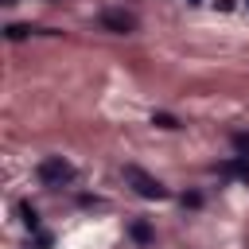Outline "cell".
<instances>
[{"label": "cell", "mask_w": 249, "mask_h": 249, "mask_svg": "<svg viewBox=\"0 0 249 249\" xmlns=\"http://www.w3.org/2000/svg\"><path fill=\"white\" fill-rule=\"evenodd\" d=\"M245 4H249V0H245Z\"/></svg>", "instance_id": "8fae6325"}, {"label": "cell", "mask_w": 249, "mask_h": 249, "mask_svg": "<svg viewBox=\"0 0 249 249\" xmlns=\"http://www.w3.org/2000/svg\"><path fill=\"white\" fill-rule=\"evenodd\" d=\"M233 148L241 160H249V132H233Z\"/></svg>", "instance_id": "52a82bcc"}, {"label": "cell", "mask_w": 249, "mask_h": 249, "mask_svg": "<svg viewBox=\"0 0 249 249\" xmlns=\"http://www.w3.org/2000/svg\"><path fill=\"white\" fill-rule=\"evenodd\" d=\"M97 19H101V27H105V31H117V35H132V31H136V23H140L128 8H105Z\"/></svg>", "instance_id": "3957f363"}, {"label": "cell", "mask_w": 249, "mask_h": 249, "mask_svg": "<svg viewBox=\"0 0 249 249\" xmlns=\"http://www.w3.org/2000/svg\"><path fill=\"white\" fill-rule=\"evenodd\" d=\"M35 249H51V233H43V230H35Z\"/></svg>", "instance_id": "9c48e42d"}, {"label": "cell", "mask_w": 249, "mask_h": 249, "mask_svg": "<svg viewBox=\"0 0 249 249\" xmlns=\"http://www.w3.org/2000/svg\"><path fill=\"white\" fill-rule=\"evenodd\" d=\"M35 27H27V23H12V27H4V35L8 39H23V35H31Z\"/></svg>", "instance_id": "ba28073f"}, {"label": "cell", "mask_w": 249, "mask_h": 249, "mask_svg": "<svg viewBox=\"0 0 249 249\" xmlns=\"http://www.w3.org/2000/svg\"><path fill=\"white\" fill-rule=\"evenodd\" d=\"M35 175L43 187H66V183H74V163L62 156H47V160H39Z\"/></svg>", "instance_id": "7a4b0ae2"}, {"label": "cell", "mask_w": 249, "mask_h": 249, "mask_svg": "<svg viewBox=\"0 0 249 249\" xmlns=\"http://www.w3.org/2000/svg\"><path fill=\"white\" fill-rule=\"evenodd\" d=\"M19 214H23V226L35 233V230H39V214L31 210V202H19Z\"/></svg>", "instance_id": "5b68a950"}, {"label": "cell", "mask_w": 249, "mask_h": 249, "mask_svg": "<svg viewBox=\"0 0 249 249\" xmlns=\"http://www.w3.org/2000/svg\"><path fill=\"white\" fill-rule=\"evenodd\" d=\"M152 124H156V128H179V121H175L171 113H152Z\"/></svg>", "instance_id": "8992f818"}, {"label": "cell", "mask_w": 249, "mask_h": 249, "mask_svg": "<svg viewBox=\"0 0 249 249\" xmlns=\"http://www.w3.org/2000/svg\"><path fill=\"white\" fill-rule=\"evenodd\" d=\"M191 4H198V0H191Z\"/></svg>", "instance_id": "30bf717a"}, {"label": "cell", "mask_w": 249, "mask_h": 249, "mask_svg": "<svg viewBox=\"0 0 249 249\" xmlns=\"http://www.w3.org/2000/svg\"><path fill=\"white\" fill-rule=\"evenodd\" d=\"M128 233H132L140 245H148V241H152V226H148V222H132V226H128Z\"/></svg>", "instance_id": "277c9868"}, {"label": "cell", "mask_w": 249, "mask_h": 249, "mask_svg": "<svg viewBox=\"0 0 249 249\" xmlns=\"http://www.w3.org/2000/svg\"><path fill=\"white\" fill-rule=\"evenodd\" d=\"M124 183L140 195V198H152V202H160V198H167V187L156 179V175H148L144 167H136V163H124Z\"/></svg>", "instance_id": "6da1fadb"}]
</instances>
